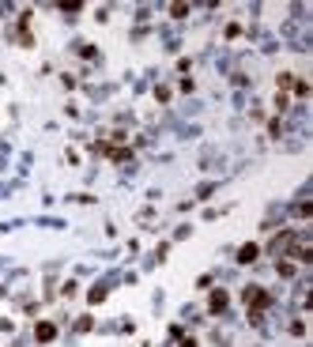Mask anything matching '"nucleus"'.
I'll use <instances>...</instances> for the list:
<instances>
[{
	"label": "nucleus",
	"instance_id": "obj_4",
	"mask_svg": "<svg viewBox=\"0 0 313 347\" xmlns=\"http://www.w3.org/2000/svg\"><path fill=\"white\" fill-rule=\"evenodd\" d=\"M227 294H223V290H212V298H208V309H212V313H219V309H227Z\"/></svg>",
	"mask_w": 313,
	"mask_h": 347
},
{
	"label": "nucleus",
	"instance_id": "obj_2",
	"mask_svg": "<svg viewBox=\"0 0 313 347\" xmlns=\"http://www.w3.org/2000/svg\"><path fill=\"white\" fill-rule=\"evenodd\" d=\"M34 336H38V344H49V340L57 336V325H49V321H38V328H34Z\"/></svg>",
	"mask_w": 313,
	"mask_h": 347
},
{
	"label": "nucleus",
	"instance_id": "obj_1",
	"mask_svg": "<svg viewBox=\"0 0 313 347\" xmlns=\"http://www.w3.org/2000/svg\"><path fill=\"white\" fill-rule=\"evenodd\" d=\"M245 306H249V309H253V321H260V313H264V309H268L272 306V294L264 287H245Z\"/></svg>",
	"mask_w": 313,
	"mask_h": 347
},
{
	"label": "nucleus",
	"instance_id": "obj_5",
	"mask_svg": "<svg viewBox=\"0 0 313 347\" xmlns=\"http://www.w3.org/2000/svg\"><path fill=\"white\" fill-rule=\"evenodd\" d=\"M102 298H106V287H95V290H91V294H87V302H91V306H98Z\"/></svg>",
	"mask_w": 313,
	"mask_h": 347
},
{
	"label": "nucleus",
	"instance_id": "obj_6",
	"mask_svg": "<svg viewBox=\"0 0 313 347\" xmlns=\"http://www.w3.org/2000/svg\"><path fill=\"white\" fill-rule=\"evenodd\" d=\"M279 275H283V279H291V275H294V264H291V260H279Z\"/></svg>",
	"mask_w": 313,
	"mask_h": 347
},
{
	"label": "nucleus",
	"instance_id": "obj_7",
	"mask_svg": "<svg viewBox=\"0 0 313 347\" xmlns=\"http://www.w3.org/2000/svg\"><path fill=\"white\" fill-rule=\"evenodd\" d=\"M181 347H196V344H193V340H185V344H181Z\"/></svg>",
	"mask_w": 313,
	"mask_h": 347
},
{
	"label": "nucleus",
	"instance_id": "obj_3",
	"mask_svg": "<svg viewBox=\"0 0 313 347\" xmlns=\"http://www.w3.org/2000/svg\"><path fill=\"white\" fill-rule=\"evenodd\" d=\"M256 257H260V246H253V242H245V246L238 249V260H242V264H253Z\"/></svg>",
	"mask_w": 313,
	"mask_h": 347
}]
</instances>
